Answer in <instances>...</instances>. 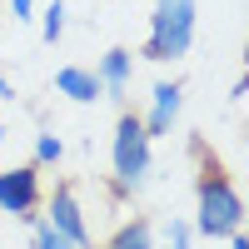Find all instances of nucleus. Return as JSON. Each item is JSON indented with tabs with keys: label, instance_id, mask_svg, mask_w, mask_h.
Here are the masks:
<instances>
[{
	"label": "nucleus",
	"instance_id": "obj_5",
	"mask_svg": "<svg viewBox=\"0 0 249 249\" xmlns=\"http://www.w3.org/2000/svg\"><path fill=\"white\" fill-rule=\"evenodd\" d=\"M50 224L55 234H65L70 244H80V249H95V239H90V224H85V210H80V199H75V190L70 184H60V190L45 199V214H40Z\"/></svg>",
	"mask_w": 249,
	"mask_h": 249
},
{
	"label": "nucleus",
	"instance_id": "obj_8",
	"mask_svg": "<svg viewBox=\"0 0 249 249\" xmlns=\"http://www.w3.org/2000/svg\"><path fill=\"white\" fill-rule=\"evenodd\" d=\"M55 90L65 95V100H75V105H95V100H105L95 70H85V65H60L55 70Z\"/></svg>",
	"mask_w": 249,
	"mask_h": 249
},
{
	"label": "nucleus",
	"instance_id": "obj_4",
	"mask_svg": "<svg viewBox=\"0 0 249 249\" xmlns=\"http://www.w3.org/2000/svg\"><path fill=\"white\" fill-rule=\"evenodd\" d=\"M40 164H15L0 170V214L15 219H40Z\"/></svg>",
	"mask_w": 249,
	"mask_h": 249
},
{
	"label": "nucleus",
	"instance_id": "obj_18",
	"mask_svg": "<svg viewBox=\"0 0 249 249\" xmlns=\"http://www.w3.org/2000/svg\"><path fill=\"white\" fill-rule=\"evenodd\" d=\"M0 219H5V214H0Z\"/></svg>",
	"mask_w": 249,
	"mask_h": 249
},
{
	"label": "nucleus",
	"instance_id": "obj_7",
	"mask_svg": "<svg viewBox=\"0 0 249 249\" xmlns=\"http://www.w3.org/2000/svg\"><path fill=\"white\" fill-rule=\"evenodd\" d=\"M130 70H135V50H105L100 55V65H95V80H100V90H105L110 100H124V85H130Z\"/></svg>",
	"mask_w": 249,
	"mask_h": 249
},
{
	"label": "nucleus",
	"instance_id": "obj_9",
	"mask_svg": "<svg viewBox=\"0 0 249 249\" xmlns=\"http://www.w3.org/2000/svg\"><path fill=\"white\" fill-rule=\"evenodd\" d=\"M100 249H160V244H155V224H150V219H124Z\"/></svg>",
	"mask_w": 249,
	"mask_h": 249
},
{
	"label": "nucleus",
	"instance_id": "obj_3",
	"mask_svg": "<svg viewBox=\"0 0 249 249\" xmlns=\"http://www.w3.org/2000/svg\"><path fill=\"white\" fill-rule=\"evenodd\" d=\"M150 135L135 110H120L115 120V144H110V160H115V195H135L144 175H150Z\"/></svg>",
	"mask_w": 249,
	"mask_h": 249
},
{
	"label": "nucleus",
	"instance_id": "obj_15",
	"mask_svg": "<svg viewBox=\"0 0 249 249\" xmlns=\"http://www.w3.org/2000/svg\"><path fill=\"white\" fill-rule=\"evenodd\" d=\"M0 100H15V85H10V75L0 70Z\"/></svg>",
	"mask_w": 249,
	"mask_h": 249
},
{
	"label": "nucleus",
	"instance_id": "obj_10",
	"mask_svg": "<svg viewBox=\"0 0 249 249\" xmlns=\"http://www.w3.org/2000/svg\"><path fill=\"white\" fill-rule=\"evenodd\" d=\"M65 0H50V5L45 10H40V40H45V45H55V40L60 35H65Z\"/></svg>",
	"mask_w": 249,
	"mask_h": 249
},
{
	"label": "nucleus",
	"instance_id": "obj_6",
	"mask_svg": "<svg viewBox=\"0 0 249 249\" xmlns=\"http://www.w3.org/2000/svg\"><path fill=\"white\" fill-rule=\"evenodd\" d=\"M179 105H184V85H179V80H160V85L150 90V110L140 115L144 135H150V140L170 135V130H175V120H179Z\"/></svg>",
	"mask_w": 249,
	"mask_h": 249
},
{
	"label": "nucleus",
	"instance_id": "obj_1",
	"mask_svg": "<svg viewBox=\"0 0 249 249\" xmlns=\"http://www.w3.org/2000/svg\"><path fill=\"white\" fill-rule=\"evenodd\" d=\"M195 155H199V179H195V224L190 230L204 239H230L234 230H244V199L234 190L230 170L204 144H195Z\"/></svg>",
	"mask_w": 249,
	"mask_h": 249
},
{
	"label": "nucleus",
	"instance_id": "obj_14",
	"mask_svg": "<svg viewBox=\"0 0 249 249\" xmlns=\"http://www.w3.org/2000/svg\"><path fill=\"white\" fill-rule=\"evenodd\" d=\"M10 10H15V20H35V0H10Z\"/></svg>",
	"mask_w": 249,
	"mask_h": 249
},
{
	"label": "nucleus",
	"instance_id": "obj_13",
	"mask_svg": "<svg viewBox=\"0 0 249 249\" xmlns=\"http://www.w3.org/2000/svg\"><path fill=\"white\" fill-rule=\"evenodd\" d=\"M190 239H195V230L184 219H170L164 224V249H190Z\"/></svg>",
	"mask_w": 249,
	"mask_h": 249
},
{
	"label": "nucleus",
	"instance_id": "obj_12",
	"mask_svg": "<svg viewBox=\"0 0 249 249\" xmlns=\"http://www.w3.org/2000/svg\"><path fill=\"white\" fill-rule=\"evenodd\" d=\"M30 224H35V249H80V244H70L65 234H55L45 219H30Z\"/></svg>",
	"mask_w": 249,
	"mask_h": 249
},
{
	"label": "nucleus",
	"instance_id": "obj_11",
	"mask_svg": "<svg viewBox=\"0 0 249 249\" xmlns=\"http://www.w3.org/2000/svg\"><path fill=\"white\" fill-rule=\"evenodd\" d=\"M60 160H65V140H60V135H35V164H60Z\"/></svg>",
	"mask_w": 249,
	"mask_h": 249
},
{
	"label": "nucleus",
	"instance_id": "obj_17",
	"mask_svg": "<svg viewBox=\"0 0 249 249\" xmlns=\"http://www.w3.org/2000/svg\"><path fill=\"white\" fill-rule=\"evenodd\" d=\"M0 144H5V124H0Z\"/></svg>",
	"mask_w": 249,
	"mask_h": 249
},
{
	"label": "nucleus",
	"instance_id": "obj_2",
	"mask_svg": "<svg viewBox=\"0 0 249 249\" xmlns=\"http://www.w3.org/2000/svg\"><path fill=\"white\" fill-rule=\"evenodd\" d=\"M195 0H155L150 15V35H144L140 55L144 60H179L195 45Z\"/></svg>",
	"mask_w": 249,
	"mask_h": 249
},
{
	"label": "nucleus",
	"instance_id": "obj_16",
	"mask_svg": "<svg viewBox=\"0 0 249 249\" xmlns=\"http://www.w3.org/2000/svg\"><path fill=\"white\" fill-rule=\"evenodd\" d=\"M230 249H249V239H244V230H234V234H230Z\"/></svg>",
	"mask_w": 249,
	"mask_h": 249
}]
</instances>
